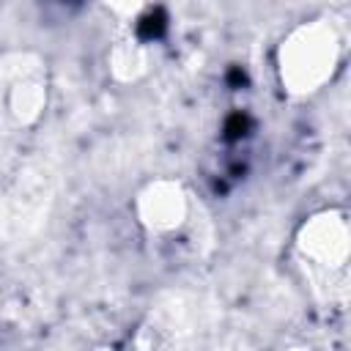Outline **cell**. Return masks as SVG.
<instances>
[{"label":"cell","instance_id":"cell-1","mask_svg":"<svg viewBox=\"0 0 351 351\" xmlns=\"http://www.w3.org/2000/svg\"><path fill=\"white\" fill-rule=\"evenodd\" d=\"M337 58H340V41L335 27L324 22H310L282 44V55H280L282 82H288L291 90L296 93H313L326 80H332Z\"/></svg>","mask_w":351,"mask_h":351},{"label":"cell","instance_id":"cell-2","mask_svg":"<svg viewBox=\"0 0 351 351\" xmlns=\"http://www.w3.org/2000/svg\"><path fill=\"white\" fill-rule=\"evenodd\" d=\"M302 250L318 266L343 269L346 258H348V225H346L343 214L329 211V214L313 217V222L304 228Z\"/></svg>","mask_w":351,"mask_h":351},{"label":"cell","instance_id":"cell-3","mask_svg":"<svg viewBox=\"0 0 351 351\" xmlns=\"http://www.w3.org/2000/svg\"><path fill=\"white\" fill-rule=\"evenodd\" d=\"M151 203V211H148V222L154 225V228H170V225H176L178 219V214H181V197L178 195H156L154 200H148Z\"/></svg>","mask_w":351,"mask_h":351}]
</instances>
